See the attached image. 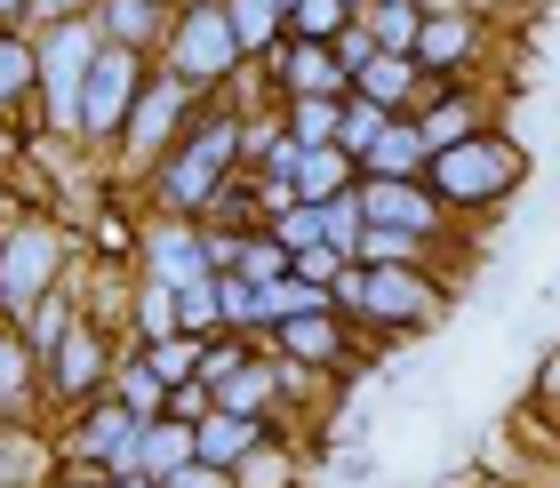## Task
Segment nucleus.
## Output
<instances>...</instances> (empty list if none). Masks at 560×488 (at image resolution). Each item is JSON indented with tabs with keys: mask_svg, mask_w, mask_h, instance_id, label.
Returning <instances> with one entry per match:
<instances>
[{
	"mask_svg": "<svg viewBox=\"0 0 560 488\" xmlns=\"http://www.w3.org/2000/svg\"><path fill=\"white\" fill-rule=\"evenodd\" d=\"M552 488H560V473H552Z\"/></svg>",
	"mask_w": 560,
	"mask_h": 488,
	"instance_id": "49530a36",
	"label": "nucleus"
},
{
	"mask_svg": "<svg viewBox=\"0 0 560 488\" xmlns=\"http://www.w3.org/2000/svg\"><path fill=\"white\" fill-rule=\"evenodd\" d=\"M137 361L161 376V393H168V384H192V376H200V337H152Z\"/></svg>",
	"mask_w": 560,
	"mask_h": 488,
	"instance_id": "bb28decb",
	"label": "nucleus"
},
{
	"mask_svg": "<svg viewBox=\"0 0 560 488\" xmlns=\"http://www.w3.org/2000/svg\"><path fill=\"white\" fill-rule=\"evenodd\" d=\"M161 488H233V473H217V465H185V473H168Z\"/></svg>",
	"mask_w": 560,
	"mask_h": 488,
	"instance_id": "a19ab883",
	"label": "nucleus"
},
{
	"mask_svg": "<svg viewBox=\"0 0 560 488\" xmlns=\"http://www.w3.org/2000/svg\"><path fill=\"white\" fill-rule=\"evenodd\" d=\"M137 328H144V345L152 337H176V289L144 280V289H137Z\"/></svg>",
	"mask_w": 560,
	"mask_h": 488,
	"instance_id": "72a5a7b5",
	"label": "nucleus"
},
{
	"mask_svg": "<svg viewBox=\"0 0 560 488\" xmlns=\"http://www.w3.org/2000/svg\"><path fill=\"white\" fill-rule=\"evenodd\" d=\"M352 89H361V96H376L385 113H400V105H409V96L424 89V72H417L409 57H369L361 72H352Z\"/></svg>",
	"mask_w": 560,
	"mask_h": 488,
	"instance_id": "4be33fe9",
	"label": "nucleus"
},
{
	"mask_svg": "<svg viewBox=\"0 0 560 488\" xmlns=\"http://www.w3.org/2000/svg\"><path fill=\"white\" fill-rule=\"evenodd\" d=\"M472 40H480V24H472L465 9H432V16H417L409 65L424 72V81H432V72H441V81H448V72H456V65L472 57Z\"/></svg>",
	"mask_w": 560,
	"mask_h": 488,
	"instance_id": "9d476101",
	"label": "nucleus"
},
{
	"mask_svg": "<svg viewBox=\"0 0 560 488\" xmlns=\"http://www.w3.org/2000/svg\"><path fill=\"white\" fill-rule=\"evenodd\" d=\"M185 113H192V89L176 81V72L168 81H144L129 120H120V152H129V161H161V152L176 144V128H185Z\"/></svg>",
	"mask_w": 560,
	"mask_h": 488,
	"instance_id": "6e6552de",
	"label": "nucleus"
},
{
	"mask_svg": "<svg viewBox=\"0 0 560 488\" xmlns=\"http://www.w3.org/2000/svg\"><path fill=\"white\" fill-rule=\"evenodd\" d=\"M345 9H352V16H361V9H369V0H345Z\"/></svg>",
	"mask_w": 560,
	"mask_h": 488,
	"instance_id": "c03bdc74",
	"label": "nucleus"
},
{
	"mask_svg": "<svg viewBox=\"0 0 560 488\" xmlns=\"http://www.w3.org/2000/svg\"><path fill=\"white\" fill-rule=\"evenodd\" d=\"M361 176H424V137H417V120H385V137H376L361 152Z\"/></svg>",
	"mask_w": 560,
	"mask_h": 488,
	"instance_id": "6ab92c4d",
	"label": "nucleus"
},
{
	"mask_svg": "<svg viewBox=\"0 0 560 488\" xmlns=\"http://www.w3.org/2000/svg\"><path fill=\"white\" fill-rule=\"evenodd\" d=\"M257 441H272V425H265V417H241V408H209V417L192 425V465L233 473Z\"/></svg>",
	"mask_w": 560,
	"mask_h": 488,
	"instance_id": "9b49d317",
	"label": "nucleus"
},
{
	"mask_svg": "<svg viewBox=\"0 0 560 488\" xmlns=\"http://www.w3.org/2000/svg\"><path fill=\"white\" fill-rule=\"evenodd\" d=\"M385 105H376V96H361V89H345V105H337V152H345V161L352 169H361V152L376 144V137H385Z\"/></svg>",
	"mask_w": 560,
	"mask_h": 488,
	"instance_id": "5701e85b",
	"label": "nucleus"
},
{
	"mask_svg": "<svg viewBox=\"0 0 560 488\" xmlns=\"http://www.w3.org/2000/svg\"><path fill=\"white\" fill-rule=\"evenodd\" d=\"M417 16H424V0H369V9H361V33L376 40V57H409Z\"/></svg>",
	"mask_w": 560,
	"mask_h": 488,
	"instance_id": "412c9836",
	"label": "nucleus"
},
{
	"mask_svg": "<svg viewBox=\"0 0 560 488\" xmlns=\"http://www.w3.org/2000/svg\"><path fill=\"white\" fill-rule=\"evenodd\" d=\"M185 9H209V0H185Z\"/></svg>",
	"mask_w": 560,
	"mask_h": 488,
	"instance_id": "a18cd8bd",
	"label": "nucleus"
},
{
	"mask_svg": "<svg viewBox=\"0 0 560 488\" xmlns=\"http://www.w3.org/2000/svg\"><path fill=\"white\" fill-rule=\"evenodd\" d=\"M168 72H176L185 89H209V81H224V72H241V40H233V24H224V0L176 16V33H168Z\"/></svg>",
	"mask_w": 560,
	"mask_h": 488,
	"instance_id": "39448f33",
	"label": "nucleus"
},
{
	"mask_svg": "<svg viewBox=\"0 0 560 488\" xmlns=\"http://www.w3.org/2000/svg\"><path fill=\"white\" fill-rule=\"evenodd\" d=\"M521 176H528V152L513 137L472 128L465 144H448V152L424 161V193L441 200V209H497V200H513Z\"/></svg>",
	"mask_w": 560,
	"mask_h": 488,
	"instance_id": "f257e3e1",
	"label": "nucleus"
},
{
	"mask_svg": "<svg viewBox=\"0 0 560 488\" xmlns=\"http://www.w3.org/2000/svg\"><path fill=\"white\" fill-rule=\"evenodd\" d=\"M24 89H33V48H24V40H0V113H9Z\"/></svg>",
	"mask_w": 560,
	"mask_h": 488,
	"instance_id": "e433bc0d",
	"label": "nucleus"
},
{
	"mask_svg": "<svg viewBox=\"0 0 560 488\" xmlns=\"http://www.w3.org/2000/svg\"><path fill=\"white\" fill-rule=\"evenodd\" d=\"M57 265H65V241L48 233V224H16V233L0 241V304H9V313H33V304L57 289Z\"/></svg>",
	"mask_w": 560,
	"mask_h": 488,
	"instance_id": "423d86ee",
	"label": "nucleus"
},
{
	"mask_svg": "<svg viewBox=\"0 0 560 488\" xmlns=\"http://www.w3.org/2000/svg\"><path fill=\"white\" fill-rule=\"evenodd\" d=\"M217 313H224V328H257V289L241 272H217Z\"/></svg>",
	"mask_w": 560,
	"mask_h": 488,
	"instance_id": "c9c22d12",
	"label": "nucleus"
},
{
	"mask_svg": "<svg viewBox=\"0 0 560 488\" xmlns=\"http://www.w3.org/2000/svg\"><path fill=\"white\" fill-rule=\"evenodd\" d=\"M289 272H296V280H313V289H337L345 256H337V248H296V256H289Z\"/></svg>",
	"mask_w": 560,
	"mask_h": 488,
	"instance_id": "4c0bfd02",
	"label": "nucleus"
},
{
	"mask_svg": "<svg viewBox=\"0 0 560 488\" xmlns=\"http://www.w3.org/2000/svg\"><path fill=\"white\" fill-rule=\"evenodd\" d=\"M24 9H33L40 24H72V16H89L96 0H24Z\"/></svg>",
	"mask_w": 560,
	"mask_h": 488,
	"instance_id": "ea45409f",
	"label": "nucleus"
},
{
	"mask_svg": "<svg viewBox=\"0 0 560 488\" xmlns=\"http://www.w3.org/2000/svg\"><path fill=\"white\" fill-rule=\"evenodd\" d=\"M224 24H233L241 57H265V48L289 33V0H224Z\"/></svg>",
	"mask_w": 560,
	"mask_h": 488,
	"instance_id": "aec40b11",
	"label": "nucleus"
},
{
	"mask_svg": "<svg viewBox=\"0 0 560 488\" xmlns=\"http://www.w3.org/2000/svg\"><path fill=\"white\" fill-rule=\"evenodd\" d=\"M16 321H24V345H33V352H57V345H65V328H72L57 297H40L33 313H16Z\"/></svg>",
	"mask_w": 560,
	"mask_h": 488,
	"instance_id": "f704fd0d",
	"label": "nucleus"
},
{
	"mask_svg": "<svg viewBox=\"0 0 560 488\" xmlns=\"http://www.w3.org/2000/svg\"><path fill=\"white\" fill-rule=\"evenodd\" d=\"M337 105L345 96H289V137L313 152V144H337Z\"/></svg>",
	"mask_w": 560,
	"mask_h": 488,
	"instance_id": "cd10ccee",
	"label": "nucleus"
},
{
	"mask_svg": "<svg viewBox=\"0 0 560 488\" xmlns=\"http://www.w3.org/2000/svg\"><path fill=\"white\" fill-rule=\"evenodd\" d=\"M280 81H289V96H345V65H337V48H320V40H296L289 48V65H280Z\"/></svg>",
	"mask_w": 560,
	"mask_h": 488,
	"instance_id": "a211bd4d",
	"label": "nucleus"
},
{
	"mask_svg": "<svg viewBox=\"0 0 560 488\" xmlns=\"http://www.w3.org/2000/svg\"><path fill=\"white\" fill-rule=\"evenodd\" d=\"M320 241L352 265V241H361V193H337V200H320Z\"/></svg>",
	"mask_w": 560,
	"mask_h": 488,
	"instance_id": "2f4dec72",
	"label": "nucleus"
},
{
	"mask_svg": "<svg viewBox=\"0 0 560 488\" xmlns=\"http://www.w3.org/2000/svg\"><path fill=\"white\" fill-rule=\"evenodd\" d=\"M48 376H57V393H65V400H89L96 384H105V337L72 321V328H65V345L48 352Z\"/></svg>",
	"mask_w": 560,
	"mask_h": 488,
	"instance_id": "4468645a",
	"label": "nucleus"
},
{
	"mask_svg": "<svg viewBox=\"0 0 560 488\" xmlns=\"http://www.w3.org/2000/svg\"><path fill=\"white\" fill-rule=\"evenodd\" d=\"M345 24H352L345 0H289V40H320V48H328Z\"/></svg>",
	"mask_w": 560,
	"mask_h": 488,
	"instance_id": "c85d7f7f",
	"label": "nucleus"
},
{
	"mask_svg": "<svg viewBox=\"0 0 560 488\" xmlns=\"http://www.w3.org/2000/svg\"><path fill=\"white\" fill-rule=\"evenodd\" d=\"M81 465H96V473H137V417L120 400H105V408H89V425H81Z\"/></svg>",
	"mask_w": 560,
	"mask_h": 488,
	"instance_id": "ddd939ff",
	"label": "nucleus"
},
{
	"mask_svg": "<svg viewBox=\"0 0 560 488\" xmlns=\"http://www.w3.org/2000/svg\"><path fill=\"white\" fill-rule=\"evenodd\" d=\"M89 65H96V24H89V16L48 24V33H40V48H33V81H40V96H48V128H81Z\"/></svg>",
	"mask_w": 560,
	"mask_h": 488,
	"instance_id": "20e7f679",
	"label": "nucleus"
},
{
	"mask_svg": "<svg viewBox=\"0 0 560 488\" xmlns=\"http://www.w3.org/2000/svg\"><path fill=\"white\" fill-rule=\"evenodd\" d=\"M361 224H400V233H417V241H441V224L448 209L424 193V176H361Z\"/></svg>",
	"mask_w": 560,
	"mask_h": 488,
	"instance_id": "1a4fd4ad",
	"label": "nucleus"
},
{
	"mask_svg": "<svg viewBox=\"0 0 560 488\" xmlns=\"http://www.w3.org/2000/svg\"><path fill=\"white\" fill-rule=\"evenodd\" d=\"M417 137H424V161L448 152V144H465L472 137V96H432V105L417 113Z\"/></svg>",
	"mask_w": 560,
	"mask_h": 488,
	"instance_id": "393cba45",
	"label": "nucleus"
},
{
	"mask_svg": "<svg viewBox=\"0 0 560 488\" xmlns=\"http://www.w3.org/2000/svg\"><path fill=\"white\" fill-rule=\"evenodd\" d=\"M328 297H337V321H369V328H432L448 313L424 265H345Z\"/></svg>",
	"mask_w": 560,
	"mask_h": 488,
	"instance_id": "f03ea898",
	"label": "nucleus"
},
{
	"mask_svg": "<svg viewBox=\"0 0 560 488\" xmlns=\"http://www.w3.org/2000/svg\"><path fill=\"white\" fill-rule=\"evenodd\" d=\"M137 89H144L137 48L96 40V65H89V89H81V128H89V137H120V120H129Z\"/></svg>",
	"mask_w": 560,
	"mask_h": 488,
	"instance_id": "0eeeda50",
	"label": "nucleus"
},
{
	"mask_svg": "<svg viewBox=\"0 0 560 488\" xmlns=\"http://www.w3.org/2000/svg\"><path fill=\"white\" fill-rule=\"evenodd\" d=\"M272 241L289 248V256H296V248H328V241H320V209H313V200H280V224H272Z\"/></svg>",
	"mask_w": 560,
	"mask_h": 488,
	"instance_id": "473e14b6",
	"label": "nucleus"
},
{
	"mask_svg": "<svg viewBox=\"0 0 560 488\" xmlns=\"http://www.w3.org/2000/svg\"><path fill=\"white\" fill-rule=\"evenodd\" d=\"M432 248H441V241H417V233H400V224H361L352 265H424Z\"/></svg>",
	"mask_w": 560,
	"mask_h": 488,
	"instance_id": "b1692460",
	"label": "nucleus"
},
{
	"mask_svg": "<svg viewBox=\"0 0 560 488\" xmlns=\"http://www.w3.org/2000/svg\"><path fill=\"white\" fill-rule=\"evenodd\" d=\"M352 185H361V169H352L337 144H313V152H296L289 200H313V209H320V200H337V193H352Z\"/></svg>",
	"mask_w": 560,
	"mask_h": 488,
	"instance_id": "2eb2a0df",
	"label": "nucleus"
},
{
	"mask_svg": "<svg viewBox=\"0 0 560 488\" xmlns=\"http://www.w3.org/2000/svg\"><path fill=\"white\" fill-rule=\"evenodd\" d=\"M224 272H241L248 289H265V280L289 272V248H280L272 233H233V256H224Z\"/></svg>",
	"mask_w": 560,
	"mask_h": 488,
	"instance_id": "a878e982",
	"label": "nucleus"
},
{
	"mask_svg": "<svg viewBox=\"0 0 560 488\" xmlns=\"http://www.w3.org/2000/svg\"><path fill=\"white\" fill-rule=\"evenodd\" d=\"M0 16H24V0H0Z\"/></svg>",
	"mask_w": 560,
	"mask_h": 488,
	"instance_id": "37998d69",
	"label": "nucleus"
},
{
	"mask_svg": "<svg viewBox=\"0 0 560 488\" xmlns=\"http://www.w3.org/2000/svg\"><path fill=\"white\" fill-rule=\"evenodd\" d=\"M152 24H161V0H105V33L96 40L137 48V40H152Z\"/></svg>",
	"mask_w": 560,
	"mask_h": 488,
	"instance_id": "c756f323",
	"label": "nucleus"
},
{
	"mask_svg": "<svg viewBox=\"0 0 560 488\" xmlns=\"http://www.w3.org/2000/svg\"><path fill=\"white\" fill-rule=\"evenodd\" d=\"M33 465H40V449L24 441V432H0V488H24Z\"/></svg>",
	"mask_w": 560,
	"mask_h": 488,
	"instance_id": "58836bf2",
	"label": "nucleus"
},
{
	"mask_svg": "<svg viewBox=\"0 0 560 488\" xmlns=\"http://www.w3.org/2000/svg\"><path fill=\"white\" fill-rule=\"evenodd\" d=\"M113 400L129 408L137 425H152V417H161V408H168V393H161V376H152L144 361H129V369H120V393H113Z\"/></svg>",
	"mask_w": 560,
	"mask_h": 488,
	"instance_id": "7c9ffc66",
	"label": "nucleus"
},
{
	"mask_svg": "<svg viewBox=\"0 0 560 488\" xmlns=\"http://www.w3.org/2000/svg\"><path fill=\"white\" fill-rule=\"evenodd\" d=\"M185 465H192V425H176V417L137 425V473L144 480H168V473H185Z\"/></svg>",
	"mask_w": 560,
	"mask_h": 488,
	"instance_id": "dca6fc26",
	"label": "nucleus"
},
{
	"mask_svg": "<svg viewBox=\"0 0 560 488\" xmlns=\"http://www.w3.org/2000/svg\"><path fill=\"white\" fill-rule=\"evenodd\" d=\"M144 248H152L144 265H152V280H161V289H192V280H209V241L192 233V217H168Z\"/></svg>",
	"mask_w": 560,
	"mask_h": 488,
	"instance_id": "f8f14e48",
	"label": "nucleus"
},
{
	"mask_svg": "<svg viewBox=\"0 0 560 488\" xmlns=\"http://www.w3.org/2000/svg\"><path fill=\"white\" fill-rule=\"evenodd\" d=\"M272 337H280V352H289V361H313V369L345 361V328H337V313H296V321H280Z\"/></svg>",
	"mask_w": 560,
	"mask_h": 488,
	"instance_id": "f3484780",
	"label": "nucleus"
},
{
	"mask_svg": "<svg viewBox=\"0 0 560 488\" xmlns=\"http://www.w3.org/2000/svg\"><path fill=\"white\" fill-rule=\"evenodd\" d=\"M105 488H161V480H144V473H113Z\"/></svg>",
	"mask_w": 560,
	"mask_h": 488,
	"instance_id": "79ce46f5",
	"label": "nucleus"
},
{
	"mask_svg": "<svg viewBox=\"0 0 560 488\" xmlns=\"http://www.w3.org/2000/svg\"><path fill=\"white\" fill-rule=\"evenodd\" d=\"M233 169H241V120L233 113L200 120L185 144L161 152V176H152V185H161V209L168 217H200L224 185H233Z\"/></svg>",
	"mask_w": 560,
	"mask_h": 488,
	"instance_id": "7ed1b4c3",
	"label": "nucleus"
}]
</instances>
